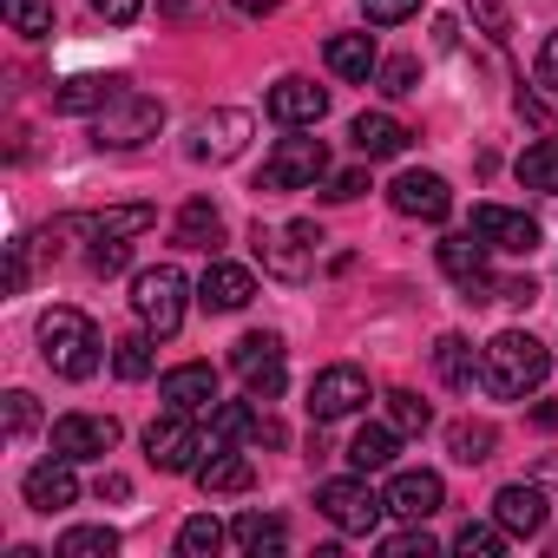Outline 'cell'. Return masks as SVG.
<instances>
[{
  "instance_id": "6da1fadb",
  "label": "cell",
  "mask_w": 558,
  "mask_h": 558,
  "mask_svg": "<svg viewBox=\"0 0 558 558\" xmlns=\"http://www.w3.org/2000/svg\"><path fill=\"white\" fill-rule=\"evenodd\" d=\"M545 368H551L545 342H532L525 329H499V336L486 342V375H480V388L499 395V401H525V395L545 381Z\"/></svg>"
},
{
  "instance_id": "7a4b0ae2",
  "label": "cell",
  "mask_w": 558,
  "mask_h": 558,
  "mask_svg": "<svg viewBox=\"0 0 558 558\" xmlns=\"http://www.w3.org/2000/svg\"><path fill=\"white\" fill-rule=\"evenodd\" d=\"M40 355H47L53 375L86 381V375H99L106 342H99V329H93L86 310H47V316H40Z\"/></svg>"
},
{
  "instance_id": "3957f363",
  "label": "cell",
  "mask_w": 558,
  "mask_h": 558,
  "mask_svg": "<svg viewBox=\"0 0 558 558\" xmlns=\"http://www.w3.org/2000/svg\"><path fill=\"white\" fill-rule=\"evenodd\" d=\"M184 269L178 263H151V269H138L132 276V316L165 342V336H178L184 329Z\"/></svg>"
},
{
  "instance_id": "277c9868",
  "label": "cell",
  "mask_w": 558,
  "mask_h": 558,
  "mask_svg": "<svg viewBox=\"0 0 558 558\" xmlns=\"http://www.w3.org/2000/svg\"><path fill=\"white\" fill-rule=\"evenodd\" d=\"M323 178H329V145L323 138H283V145L263 158L256 191L263 197H290V191H316Z\"/></svg>"
},
{
  "instance_id": "5b68a950",
  "label": "cell",
  "mask_w": 558,
  "mask_h": 558,
  "mask_svg": "<svg viewBox=\"0 0 558 558\" xmlns=\"http://www.w3.org/2000/svg\"><path fill=\"white\" fill-rule=\"evenodd\" d=\"M165 132V106L151 99V93H138V86H125L112 106H99V119H93V138L99 145H112V151H132V145H145V138H158Z\"/></svg>"
},
{
  "instance_id": "8992f818",
  "label": "cell",
  "mask_w": 558,
  "mask_h": 558,
  "mask_svg": "<svg viewBox=\"0 0 558 558\" xmlns=\"http://www.w3.org/2000/svg\"><path fill=\"white\" fill-rule=\"evenodd\" d=\"M316 506H323V519L336 525V532H375L381 525V512H388V499L368 486V473H349V480H323L316 486Z\"/></svg>"
},
{
  "instance_id": "52a82bcc",
  "label": "cell",
  "mask_w": 558,
  "mask_h": 558,
  "mask_svg": "<svg viewBox=\"0 0 558 558\" xmlns=\"http://www.w3.org/2000/svg\"><path fill=\"white\" fill-rule=\"evenodd\" d=\"M204 453H210V434H197L191 414H178V408H165V421L145 427V460L158 473H197Z\"/></svg>"
},
{
  "instance_id": "ba28073f",
  "label": "cell",
  "mask_w": 558,
  "mask_h": 558,
  "mask_svg": "<svg viewBox=\"0 0 558 558\" xmlns=\"http://www.w3.org/2000/svg\"><path fill=\"white\" fill-rule=\"evenodd\" d=\"M316 243H323L316 223H283V230L256 223V256H263L269 276H283V283H303V276L316 269Z\"/></svg>"
},
{
  "instance_id": "9c48e42d",
  "label": "cell",
  "mask_w": 558,
  "mask_h": 558,
  "mask_svg": "<svg viewBox=\"0 0 558 558\" xmlns=\"http://www.w3.org/2000/svg\"><path fill=\"white\" fill-rule=\"evenodd\" d=\"M368 408V375L355 368V362H336V368H323L316 381H310V421L323 427V421H349V414H362Z\"/></svg>"
},
{
  "instance_id": "30bf717a",
  "label": "cell",
  "mask_w": 558,
  "mask_h": 558,
  "mask_svg": "<svg viewBox=\"0 0 558 558\" xmlns=\"http://www.w3.org/2000/svg\"><path fill=\"white\" fill-rule=\"evenodd\" d=\"M230 368L243 375L250 401H276L283 395V336H243L230 349Z\"/></svg>"
},
{
  "instance_id": "8fae6325",
  "label": "cell",
  "mask_w": 558,
  "mask_h": 558,
  "mask_svg": "<svg viewBox=\"0 0 558 558\" xmlns=\"http://www.w3.org/2000/svg\"><path fill=\"white\" fill-rule=\"evenodd\" d=\"M440 269L466 290V303H499V283H493V269H486V236H473V230L447 236L440 243Z\"/></svg>"
},
{
  "instance_id": "7c38bea8",
  "label": "cell",
  "mask_w": 558,
  "mask_h": 558,
  "mask_svg": "<svg viewBox=\"0 0 558 558\" xmlns=\"http://www.w3.org/2000/svg\"><path fill=\"white\" fill-rule=\"evenodd\" d=\"M112 447H119V421L112 414H60L53 421V453L73 460V466L80 460H106Z\"/></svg>"
},
{
  "instance_id": "4fadbf2b",
  "label": "cell",
  "mask_w": 558,
  "mask_h": 558,
  "mask_svg": "<svg viewBox=\"0 0 558 558\" xmlns=\"http://www.w3.org/2000/svg\"><path fill=\"white\" fill-rule=\"evenodd\" d=\"M388 204H395L401 217L440 223V217L453 210V191H447V178H440V171H401V178L388 184Z\"/></svg>"
},
{
  "instance_id": "5bb4252c",
  "label": "cell",
  "mask_w": 558,
  "mask_h": 558,
  "mask_svg": "<svg viewBox=\"0 0 558 558\" xmlns=\"http://www.w3.org/2000/svg\"><path fill=\"white\" fill-rule=\"evenodd\" d=\"M473 236H486V250H506V256L538 250V223L525 210H506V204H473Z\"/></svg>"
},
{
  "instance_id": "9a60e30c",
  "label": "cell",
  "mask_w": 558,
  "mask_h": 558,
  "mask_svg": "<svg viewBox=\"0 0 558 558\" xmlns=\"http://www.w3.org/2000/svg\"><path fill=\"white\" fill-rule=\"evenodd\" d=\"M493 519H499L512 538H538L545 519H551V512H545V486H538V480H512V486H499V493H493Z\"/></svg>"
},
{
  "instance_id": "2e32d148",
  "label": "cell",
  "mask_w": 558,
  "mask_h": 558,
  "mask_svg": "<svg viewBox=\"0 0 558 558\" xmlns=\"http://www.w3.org/2000/svg\"><path fill=\"white\" fill-rule=\"evenodd\" d=\"M323 112H329V93H323L316 80H276V86H269V119H276V125L310 132V125H323Z\"/></svg>"
},
{
  "instance_id": "e0dca14e",
  "label": "cell",
  "mask_w": 558,
  "mask_h": 558,
  "mask_svg": "<svg viewBox=\"0 0 558 558\" xmlns=\"http://www.w3.org/2000/svg\"><path fill=\"white\" fill-rule=\"evenodd\" d=\"M388 512L395 519H434L440 506H447V486H440V473H427V466H408V473H395L388 480Z\"/></svg>"
},
{
  "instance_id": "ac0fdd59",
  "label": "cell",
  "mask_w": 558,
  "mask_h": 558,
  "mask_svg": "<svg viewBox=\"0 0 558 558\" xmlns=\"http://www.w3.org/2000/svg\"><path fill=\"white\" fill-rule=\"evenodd\" d=\"M250 296H256V276L243 263H223V256L204 269V283H197V303L210 316H236V310H250Z\"/></svg>"
},
{
  "instance_id": "d6986e66",
  "label": "cell",
  "mask_w": 558,
  "mask_h": 558,
  "mask_svg": "<svg viewBox=\"0 0 558 558\" xmlns=\"http://www.w3.org/2000/svg\"><path fill=\"white\" fill-rule=\"evenodd\" d=\"M158 401L178 408V414H204V408L217 401V368H210V362H178V368H165Z\"/></svg>"
},
{
  "instance_id": "ffe728a7",
  "label": "cell",
  "mask_w": 558,
  "mask_h": 558,
  "mask_svg": "<svg viewBox=\"0 0 558 558\" xmlns=\"http://www.w3.org/2000/svg\"><path fill=\"white\" fill-rule=\"evenodd\" d=\"M21 493H27V506L34 512H66L73 499H80V473H73V460H40V466H27V480H21Z\"/></svg>"
},
{
  "instance_id": "44dd1931",
  "label": "cell",
  "mask_w": 558,
  "mask_h": 558,
  "mask_svg": "<svg viewBox=\"0 0 558 558\" xmlns=\"http://www.w3.org/2000/svg\"><path fill=\"white\" fill-rule=\"evenodd\" d=\"M250 138V112H210L191 125V158H210V165H230Z\"/></svg>"
},
{
  "instance_id": "7402d4cb",
  "label": "cell",
  "mask_w": 558,
  "mask_h": 558,
  "mask_svg": "<svg viewBox=\"0 0 558 558\" xmlns=\"http://www.w3.org/2000/svg\"><path fill=\"white\" fill-rule=\"evenodd\" d=\"M119 93H125L119 73H73V80L53 93V112H66V119H73V112H99V106H112Z\"/></svg>"
},
{
  "instance_id": "603a6c76",
  "label": "cell",
  "mask_w": 558,
  "mask_h": 558,
  "mask_svg": "<svg viewBox=\"0 0 558 558\" xmlns=\"http://www.w3.org/2000/svg\"><path fill=\"white\" fill-rule=\"evenodd\" d=\"M323 60H329V73H336V80H355V86H368V80H375V66H381V53H375V40H368V34H336V40L323 47Z\"/></svg>"
},
{
  "instance_id": "cb8c5ba5",
  "label": "cell",
  "mask_w": 558,
  "mask_h": 558,
  "mask_svg": "<svg viewBox=\"0 0 558 558\" xmlns=\"http://www.w3.org/2000/svg\"><path fill=\"white\" fill-rule=\"evenodd\" d=\"M349 138H355V151H362V158H401L414 132H408L401 119H388V112H362V119L349 125Z\"/></svg>"
},
{
  "instance_id": "d4e9b609",
  "label": "cell",
  "mask_w": 558,
  "mask_h": 558,
  "mask_svg": "<svg viewBox=\"0 0 558 558\" xmlns=\"http://www.w3.org/2000/svg\"><path fill=\"white\" fill-rule=\"evenodd\" d=\"M434 368H440V381H447V388H460V395H466V388H480V375H486V349L473 355V342H466V336H440V342H434Z\"/></svg>"
},
{
  "instance_id": "484cf974",
  "label": "cell",
  "mask_w": 558,
  "mask_h": 558,
  "mask_svg": "<svg viewBox=\"0 0 558 558\" xmlns=\"http://www.w3.org/2000/svg\"><path fill=\"white\" fill-rule=\"evenodd\" d=\"M171 236H178L184 250H217V243H223V210H217L210 197H191V204L178 210Z\"/></svg>"
},
{
  "instance_id": "4316f807",
  "label": "cell",
  "mask_w": 558,
  "mask_h": 558,
  "mask_svg": "<svg viewBox=\"0 0 558 558\" xmlns=\"http://www.w3.org/2000/svg\"><path fill=\"white\" fill-rule=\"evenodd\" d=\"M197 486H204V493H250V486H256V466H250V453L217 447V453L197 466Z\"/></svg>"
},
{
  "instance_id": "83f0119b",
  "label": "cell",
  "mask_w": 558,
  "mask_h": 558,
  "mask_svg": "<svg viewBox=\"0 0 558 558\" xmlns=\"http://www.w3.org/2000/svg\"><path fill=\"white\" fill-rule=\"evenodd\" d=\"M256 427H263V414H256L250 401H210V453L256 440Z\"/></svg>"
},
{
  "instance_id": "f1b7e54d",
  "label": "cell",
  "mask_w": 558,
  "mask_h": 558,
  "mask_svg": "<svg viewBox=\"0 0 558 558\" xmlns=\"http://www.w3.org/2000/svg\"><path fill=\"white\" fill-rule=\"evenodd\" d=\"M151 342H158V336H151L145 323H138L132 336H119V342H112V375H119V381H145V375L158 368V349H151Z\"/></svg>"
},
{
  "instance_id": "f546056e",
  "label": "cell",
  "mask_w": 558,
  "mask_h": 558,
  "mask_svg": "<svg viewBox=\"0 0 558 558\" xmlns=\"http://www.w3.org/2000/svg\"><path fill=\"white\" fill-rule=\"evenodd\" d=\"M73 230H86L93 243H106V236H138V230H151V210H145V204H119V210H99V217H73Z\"/></svg>"
},
{
  "instance_id": "4dcf8cb0",
  "label": "cell",
  "mask_w": 558,
  "mask_h": 558,
  "mask_svg": "<svg viewBox=\"0 0 558 558\" xmlns=\"http://www.w3.org/2000/svg\"><path fill=\"white\" fill-rule=\"evenodd\" d=\"M395 447H401L395 427H362V434L349 440V466H355V473H388V466H395Z\"/></svg>"
},
{
  "instance_id": "1f68e13d",
  "label": "cell",
  "mask_w": 558,
  "mask_h": 558,
  "mask_svg": "<svg viewBox=\"0 0 558 558\" xmlns=\"http://www.w3.org/2000/svg\"><path fill=\"white\" fill-rule=\"evenodd\" d=\"M230 538H236L243 551H256V558H263V551H283V545H290V525L276 519V512H243V519L230 525Z\"/></svg>"
},
{
  "instance_id": "d6a6232c",
  "label": "cell",
  "mask_w": 558,
  "mask_h": 558,
  "mask_svg": "<svg viewBox=\"0 0 558 558\" xmlns=\"http://www.w3.org/2000/svg\"><path fill=\"white\" fill-rule=\"evenodd\" d=\"M447 447H453L460 466H480V460H493L499 434H493V421H453V427H447Z\"/></svg>"
},
{
  "instance_id": "836d02e7",
  "label": "cell",
  "mask_w": 558,
  "mask_h": 558,
  "mask_svg": "<svg viewBox=\"0 0 558 558\" xmlns=\"http://www.w3.org/2000/svg\"><path fill=\"white\" fill-rule=\"evenodd\" d=\"M519 184L525 191H551L558 197V138H538L519 151Z\"/></svg>"
},
{
  "instance_id": "e575fe53",
  "label": "cell",
  "mask_w": 558,
  "mask_h": 558,
  "mask_svg": "<svg viewBox=\"0 0 558 558\" xmlns=\"http://www.w3.org/2000/svg\"><path fill=\"white\" fill-rule=\"evenodd\" d=\"M506 538H512V532H506L499 519H493V525H486V519H466V525L453 532V551H466V558H499Z\"/></svg>"
},
{
  "instance_id": "d590c367",
  "label": "cell",
  "mask_w": 558,
  "mask_h": 558,
  "mask_svg": "<svg viewBox=\"0 0 558 558\" xmlns=\"http://www.w3.org/2000/svg\"><path fill=\"white\" fill-rule=\"evenodd\" d=\"M0 14H8V27L27 34V40L53 34V0H0Z\"/></svg>"
},
{
  "instance_id": "8d00e7d4",
  "label": "cell",
  "mask_w": 558,
  "mask_h": 558,
  "mask_svg": "<svg viewBox=\"0 0 558 558\" xmlns=\"http://www.w3.org/2000/svg\"><path fill=\"white\" fill-rule=\"evenodd\" d=\"M223 538H230V532H223L210 512H197V519L178 525V551H184V558H210V551H223Z\"/></svg>"
},
{
  "instance_id": "74e56055",
  "label": "cell",
  "mask_w": 558,
  "mask_h": 558,
  "mask_svg": "<svg viewBox=\"0 0 558 558\" xmlns=\"http://www.w3.org/2000/svg\"><path fill=\"white\" fill-rule=\"evenodd\" d=\"M119 551V532L112 525H73L60 538V558H112Z\"/></svg>"
},
{
  "instance_id": "f35d334b",
  "label": "cell",
  "mask_w": 558,
  "mask_h": 558,
  "mask_svg": "<svg viewBox=\"0 0 558 558\" xmlns=\"http://www.w3.org/2000/svg\"><path fill=\"white\" fill-rule=\"evenodd\" d=\"M388 427H395V434H427V427H434V408H427L421 395L395 388V395H388Z\"/></svg>"
},
{
  "instance_id": "ab89813d",
  "label": "cell",
  "mask_w": 558,
  "mask_h": 558,
  "mask_svg": "<svg viewBox=\"0 0 558 558\" xmlns=\"http://www.w3.org/2000/svg\"><path fill=\"white\" fill-rule=\"evenodd\" d=\"M414 80H421V60H381V66H375V86H381L388 99H408Z\"/></svg>"
},
{
  "instance_id": "60d3db41",
  "label": "cell",
  "mask_w": 558,
  "mask_h": 558,
  "mask_svg": "<svg viewBox=\"0 0 558 558\" xmlns=\"http://www.w3.org/2000/svg\"><path fill=\"white\" fill-rule=\"evenodd\" d=\"M473 8V27L486 34V40H506L512 34V21H506V0H466Z\"/></svg>"
},
{
  "instance_id": "b9f144b4",
  "label": "cell",
  "mask_w": 558,
  "mask_h": 558,
  "mask_svg": "<svg viewBox=\"0 0 558 558\" xmlns=\"http://www.w3.org/2000/svg\"><path fill=\"white\" fill-rule=\"evenodd\" d=\"M362 14H368L375 27H401V21L421 14V0H362Z\"/></svg>"
},
{
  "instance_id": "7bdbcfd3",
  "label": "cell",
  "mask_w": 558,
  "mask_h": 558,
  "mask_svg": "<svg viewBox=\"0 0 558 558\" xmlns=\"http://www.w3.org/2000/svg\"><path fill=\"white\" fill-rule=\"evenodd\" d=\"M362 191H368V171H329V178H323V197H329V204H355Z\"/></svg>"
},
{
  "instance_id": "ee69618b",
  "label": "cell",
  "mask_w": 558,
  "mask_h": 558,
  "mask_svg": "<svg viewBox=\"0 0 558 558\" xmlns=\"http://www.w3.org/2000/svg\"><path fill=\"white\" fill-rule=\"evenodd\" d=\"M34 421H40V408H34V395H27V388H14V395H8V440H21V434H34Z\"/></svg>"
},
{
  "instance_id": "f6af8a7d",
  "label": "cell",
  "mask_w": 558,
  "mask_h": 558,
  "mask_svg": "<svg viewBox=\"0 0 558 558\" xmlns=\"http://www.w3.org/2000/svg\"><path fill=\"white\" fill-rule=\"evenodd\" d=\"M381 551H388V558H414V551L427 558V551H434V538L421 532V519H408V532H395V538H381Z\"/></svg>"
},
{
  "instance_id": "bcb514c9",
  "label": "cell",
  "mask_w": 558,
  "mask_h": 558,
  "mask_svg": "<svg viewBox=\"0 0 558 558\" xmlns=\"http://www.w3.org/2000/svg\"><path fill=\"white\" fill-rule=\"evenodd\" d=\"M138 8H145V0H93V14H99V21H112V27H132V21H138Z\"/></svg>"
},
{
  "instance_id": "7dc6e473",
  "label": "cell",
  "mask_w": 558,
  "mask_h": 558,
  "mask_svg": "<svg viewBox=\"0 0 558 558\" xmlns=\"http://www.w3.org/2000/svg\"><path fill=\"white\" fill-rule=\"evenodd\" d=\"M532 73H538V86H551V93H558V34H545V47H538Z\"/></svg>"
},
{
  "instance_id": "c3c4849f",
  "label": "cell",
  "mask_w": 558,
  "mask_h": 558,
  "mask_svg": "<svg viewBox=\"0 0 558 558\" xmlns=\"http://www.w3.org/2000/svg\"><path fill=\"white\" fill-rule=\"evenodd\" d=\"M538 290H532V276H506V283H499V303H532Z\"/></svg>"
},
{
  "instance_id": "681fc988",
  "label": "cell",
  "mask_w": 558,
  "mask_h": 558,
  "mask_svg": "<svg viewBox=\"0 0 558 558\" xmlns=\"http://www.w3.org/2000/svg\"><path fill=\"white\" fill-rule=\"evenodd\" d=\"M8 290H27V243H14L8 256Z\"/></svg>"
},
{
  "instance_id": "f907efd6",
  "label": "cell",
  "mask_w": 558,
  "mask_h": 558,
  "mask_svg": "<svg viewBox=\"0 0 558 558\" xmlns=\"http://www.w3.org/2000/svg\"><path fill=\"white\" fill-rule=\"evenodd\" d=\"M93 493H99V499H125V493H132V480H125V473H106Z\"/></svg>"
},
{
  "instance_id": "816d5d0a",
  "label": "cell",
  "mask_w": 558,
  "mask_h": 558,
  "mask_svg": "<svg viewBox=\"0 0 558 558\" xmlns=\"http://www.w3.org/2000/svg\"><path fill=\"white\" fill-rule=\"evenodd\" d=\"M230 8H236V14H250V21H263V14L283 8V0H230Z\"/></svg>"
},
{
  "instance_id": "f5cc1de1",
  "label": "cell",
  "mask_w": 558,
  "mask_h": 558,
  "mask_svg": "<svg viewBox=\"0 0 558 558\" xmlns=\"http://www.w3.org/2000/svg\"><path fill=\"white\" fill-rule=\"evenodd\" d=\"M532 427H545V434H558V401H538V408H532Z\"/></svg>"
},
{
  "instance_id": "db71d44e",
  "label": "cell",
  "mask_w": 558,
  "mask_h": 558,
  "mask_svg": "<svg viewBox=\"0 0 558 558\" xmlns=\"http://www.w3.org/2000/svg\"><path fill=\"white\" fill-rule=\"evenodd\" d=\"M532 480H538V486H558V453H545V460L532 466Z\"/></svg>"
},
{
  "instance_id": "11a10c76",
  "label": "cell",
  "mask_w": 558,
  "mask_h": 558,
  "mask_svg": "<svg viewBox=\"0 0 558 558\" xmlns=\"http://www.w3.org/2000/svg\"><path fill=\"white\" fill-rule=\"evenodd\" d=\"M158 8H165V14H184V8H191V0H158Z\"/></svg>"
}]
</instances>
